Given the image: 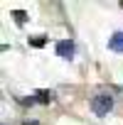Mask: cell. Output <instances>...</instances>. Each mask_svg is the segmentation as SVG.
Here are the masks:
<instances>
[{"label":"cell","instance_id":"1","mask_svg":"<svg viewBox=\"0 0 123 125\" xmlns=\"http://www.w3.org/2000/svg\"><path fill=\"white\" fill-rule=\"evenodd\" d=\"M113 108V98L108 93H98L94 101H91V110L96 115H108V110Z\"/></svg>","mask_w":123,"mask_h":125},{"label":"cell","instance_id":"2","mask_svg":"<svg viewBox=\"0 0 123 125\" xmlns=\"http://www.w3.org/2000/svg\"><path fill=\"white\" fill-rule=\"evenodd\" d=\"M57 54H59L62 59H72V56H74V42H72V39L57 42Z\"/></svg>","mask_w":123,"mask_h":125},{"label":"cell","instance_id":"3","mask_svg":"<svg viewBox=\"0 0 123 125\" xmlns=\"http://www.w3.org/2000/svg\"><path fill=\"white\" fill-rule=\"evenodd\" d=\"M108 47H111L113 52H123V32H116V34L111 37V42H108Z\"/></svg>","mask_w":123,"mask_h":125},{"label":"cell","instance_id":"4","mask_svg":"<svg viewBox=\"0 0 123 125\" xmlns=\"http://www.w3.org/2000/svg\"><path fill=\"white\" fill-rule=\"evenodd\" d=\"M35 96H37V101H39V103H52V98H54V91H44V88H42V91H37Z\"/></svg>","mask_w":123,"mask_h":125},{"label":"cell","instance_id":"5","mask_svg":"<svg viewBox=\"0 0 123 125\" xmlns=\"http://www.w3.org/2000/svg\"><path fill=\"white\" fill-rule=\"evenodd\" d=\"M12 17H15V22H17V25H25V22H27V12H22V10H15V12H12Z\"/></svg>","mask_w":123,"mask_h":125},{"label":"cell","instance_id":"6","mask_svg":"<svg viewBox=\"0 0 123 125\" xmlns=\"http://www.w3.org/2000/svg\"><path fill=\"white\" fill-rule=\"evenodd\" d=\"M30 44H32L35 49H42V47L47 44V39H44V37H30Z\"/></svg>","mask_w":123,"mask_h":125},{"label":"cell","instance_id":"7","mask_svg":"<svg viewBox=\"0 0 123 125\" xmlns=\"http://www.w3.org/2000/svg\"><path fill=\"white\" fill-rule=\"evenodd\" d=\"M25 125H37V123H25Z\"/></svg>","mask_w":123,"mask_h":125},{"label":"cell","instance_id":"8","mask_svg":"<svg viewBox=\"0 0 123 125\" xmlns=\"http://www.w3.org/2000/svg\"><path fill=\"white\" fill-rule=\"evenodd\" d=\"M121 8H123V3H121Z\"/></svg>","mask_w":123,"mask_h":125}]
</instances>
